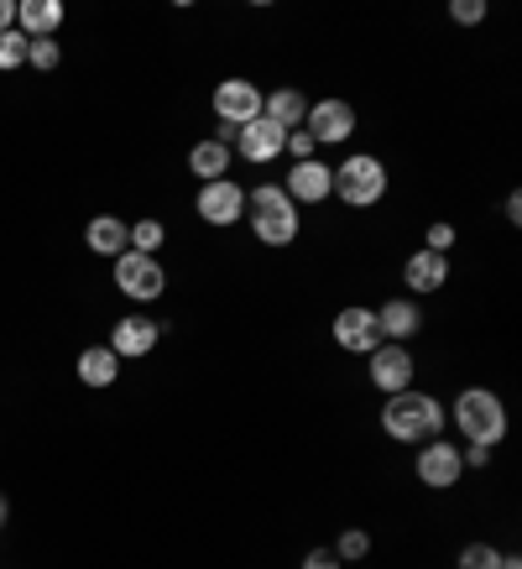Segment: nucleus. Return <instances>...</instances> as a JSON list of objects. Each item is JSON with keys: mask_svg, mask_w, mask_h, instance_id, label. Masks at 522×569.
<instances>
[{"mask_svg": "<svg viewBox=\"0 0 522 569\" xmlns=\"http://www.w3.org/2000/svg\"><path fill=\"white\" fill-rule=\"evenodd\" d=\"M235 147H241L245 162H278V157L288 152V131H282V126H272L267 116H257L251 126H241Z\"/></svg>", "mask_w": 522, "mask_h": 569, "instance_id": "obj_14", "label": "nucleus"}, {"mask_svg": "<svg viewBox=\"0 0 522 569\" xmlns=\"http://www.w3.org/2000/svg\"><path fill=\"white\" fill-rule=\"evenodd\" d=\"M58 58H63V52H58V42H52V37H37L32 48H27V63H32L37 73H52V69H58Z\"/></svg>", "mask_w": 522, "mask_h": 569, "instance_id": "obj_25", "label": "nucleus"}, {"mask_svg": "<svg viewBox=\"0 0 522 569\" xmlns=\"http://www.w3.org/2000/svg\"><path fill=\"white\" fill-rule=\"evenodd\" d=\"M450 246H454V224H429V246L423 251H434V257H450Z\"/></svg>", "mask_w": 522, "mask_h": 569, "instance_id": "obj_28", "label": "nucleus"}, {"mask_svg": "<svg viewBox=\"0 0 522 569\" xmlns=\"http://www.w3.org/2000/svg\"><path fill=\"white\" fill-rule=\"evenodd\" d=\"M506 220H512V224L522 220V193H506Z\"/></svg>", "mask_w": 522, "mask_h": 569, "instance_id": "obj_33", "label": "nucleus"}, {"mask_svg": "<svg viewBox=\"0 0 522 569\" xmlns=\"http://www.w3.org/2000/svg\"><path fill=\"white\" fill-rule=\"evenodd\" d=\"M245 209H251V236L261 246H293L298 241V204L282 193V183H261V189L245 193Z\"/></svg>", "mask_w": 522, "mask_h": 569, "instance_id": "obj_2", "label": "nucleus"}, {"mask_svg": "<svg viewBox=\"0 0 522 569\" xmlns=\"http://www.w3.org/2000/svg\"><path fill=\"white\" fill-rule=\"evenodd\" d=\"M365 553H371V533H365V528H345L340 543H334V559H340V565H355Z\"/></svg>", "mask_w": 522, "mask_h": 569, "instance_id": "obj_23", "label": "nucleus"}, {"mask_svg": "<svg viewBox=\"0 0 522 569\" xmlns=\"http://www.w3.org/2000/svg\"><path fill=\"white\" fill-rule=\"evenodd\" d=\"M402 277H408V288H413V293H439V288H444V277H450V257L413 251L408 267H402Z\"/></svg>", "mask_w": 522, "mask_h": 569, "instance_id": "obj_18", "label": "nucleus"}, {"mask_svg": "<svg viewBox=\"0 0 522 569\" xmlns=\"http://www.w3.org/2000/svg\"><path fill=\"white\" fill-rule=\"evenodd\" d=\"M454 429L465 433L470 445H502L506 439V402L491 387H465L454 397Z\"/></svg>", "mask_w": 522, "mask_h": 569, "instance_id": "obj_3", "label": "nucleus"}, {"mask_svg": "<svg viewBox=\"0 0 522 569\" xmlns=\"http://www.w3.org/2000/svg\"><path fill=\"white\" fill-rule=\"evenodd\" d=\"M241 214H245V189L241 183L220 178V183H204V189H199V220L204 224L225 230V224H241Z\"/></svg>", "mask_w": 522, "mask_h": 569, "instance_id": "obj_12", "label": "nucleus"}, {"mask_svg": "<svg viewBox=\"0 0 522 569\" xmlns=\"http://www.w3.org/2000/svg\"><path fill=\"white\" fill-rule=\"evenodd\" d=\"M162 241H168V230H162L157 220L131 224V251H141V257H157V251H162Z\"/></svg>", "mask_w": 522, "mask_h": 569, "instance_id": "obj_24", "label": "nucleus"}, {"mask_svg": "<svg viewBox=\"0 0 522 569\" xmlns=\"http://www.w3.org/2000/svg\"><path fill=\"white\" fill-rule=\"evenodd\" d=\"M450 17L460 21V27H475V21H486V6H481V0H450Z\"/></svg>", "mask_w": 522, "mask_h": 569, "instance_id": "obj_27", "label": "nucleus"}, {"mask_svg": "<svg viewBox=\"0 0 522 569\" xmlns=\"http://www.w3.org/2000/svg\"><path fill=\"white\" fill-rule=\"evenodd\" d=\"M460 569H502V553L491 549V543H470V549L460 553Z\"/></svg>", "mask_w": 522, "mask_h": 569, "instance_id": "obj_26", "label": "nucleus"}, {"mask_svg": "<svg viewBox=\"0 0 522 569\" xmlns=\"http://www.w3.org/2000/svg\"><path fill=\"white\" fill-rule=\"evenodd\" d=\"M502 569H522V559L518 553H502Z\"/></svg>", "mask_w": 522, "mask_h": 569, "instance_id": "obj_34", "label": "nucleus"}, {"mask_svg": "<svg viewBox=\"0 0 522 569\" xmlns=\"http://www.w3.org/2000/svg\"><path fill=\"white\" fill-rule=\"evenodd\" d=\"M313 152H319V147H313L309 131H288V157H293V162H309Z\"/></svg>", "mask_w": 522, "mask_h": 569, "instance_id": "obj_29", "label": "nucleus"}, {"mask_svg": "<svg viewBox=\"0 0 522 569\" xmlns=\"http://www.w3.org/2000/svg\"><path fill=\"white\" fill-rule=\"evenodd\" d=\"M413 470L429 491H450V486H460V476H465V460H460V449H454L450 439H429V445L418 449Z\"/></svg>", "mask_w": 522, "mask_h": 569, "instance_id": "obj_7", "label": "nucleus"}, {"mask_svg": "<svg viewBox=\"0 0 522 569\" xmlns=\"http://www.w3.org/2000/svg\"><path fill=\"white\" fill-rule=\"evenodd\" d=\"M282 193L293 199V204H324L334 193V168L330 162H319V157H309V162H293L288 168V183H282Z\"/></svg>", "mask_w": 522, "mask_h": 569, "instance_id": "obj_11", "label": "nucleus"}, {"mask_svg": "<svg viewBox=\"0 0 522 569\" xmlns=\"http://www.w3.org/2000/svg\"><path fill=\"white\" fill-rule=\"evenodd\" d=\"M27 37L11 27V32H0V73H17V69H27Z\"/></svg>", "mask_w": 522, "mask_h": 569, "instance_id": "obj_22", "label": "nucleus"}, {"mask_svg": "<svg viewBox=\"0 0 522 569\" xmlns=\"http://www.w3.org/2000/svg\"><path fill=\"white\" fill-rule=\"evenodd\" d=\"M84 241L94 257H126V251H131V224L116 220V214H94L84 230Z\"/></svg>", "mask_w": 522, "mask_h": 569, "instance_id": "obj_16", "label": "nucleus"}, {"mask_svg": "<svg viewBox=\"0 0 522 569\" xmlns=\"http://www.w3.org/2000/svg\"><path fill=\"white\" fill-rule=\"evenodd\" d=\"M116 377H121V356L110 346H89L79 356V381L84 387H116Z\"/></svg>", "mask_w": 522, "mask_h": 569, "instance_id": "obj_21", "label": "nucleus"}, {"mask_svg": "<svg viewBox=\"0 0 522 569\" xmlns=\"http://www.w3.org/2000/svg\"><path fill=\"white\" fill-rule=\"evenodd\" d=\"M17 27V0H0V32H11Z\"/></svg>", "mask_w": 522, "mask_h": 569, "instance_id": "obj_32", "label": "nucleus"}, {"mask_svg": "<svg viewBox=\"0 0 522 569\" xmlns=\"http://www.w3.org/2000/svg\"><path fill=\"white\" fill-rule=\"evenodd\" d=\"M382 429L392 433L398 445H429V439L444 433V402H439L434 392L408 387V392L382 402Z\"/></svg>", "mask_w": 522, "mask_h": 569, "instance_id": "obj_1", "label": "nucleus"}, {"mask_svg": "<svg viewBox=\"0 0 522 569\" xmlns=\"http://www.w3.org/2000/svg\"><path fill=\"white\" fill-rule=\"evenodd\" d=\"M116 288H121L131 303H152V298H162V288H168V272H162L157 257L126 251V257H116Z\"/></svg>", "mask_w": 522, "mask_h": 569, "instance_id": "obj_5", "label": "nucleus"}, {"mask_svg": "<svg viewBox=\"0 0 522 569\" xmlns=\"http://www.w3.org/2000/svg\"><path fill=\"white\" fill-rule=\"evenodd\" d=\"M460 460H465V466H475V470L491 466V445H470L465 455H460Z\"/></svg>", "mask_w": 522, "mask_h": 569, "instance_id": "obj_31", "label": "nucleus"}, {"mask_svg": "<svg viewBox=\"0 0 522 569\" xmlns=\"http://www.w3.org/2000/svg\"><path fill=\"white\" fill-rule=\"evenodd\" d=\"M377 325H382V340L408 346L418 329H423V313H418V303H408V298H392V303H382V309H377Z\"/></svg>", "mask_w": 522, "mask_h": 569, "instance_id": "obj_17", "label": "nucleus"}, {"mask_svg": "<svg viewBox=\"0 0 522 569\" xmlns=\"http://www.w3.org/2000/svg\"><path fill=\"white\" fill-rule=\"evenodd\" d=\"M334 199L350 209H371L387 199V168L371 152H355L334 168Z\"/></svg>", "mask_w": 522, "mask_h": 569, "instance_id": "obj_4", "label": "nucleus"}, {"mask_svg": "<svg viewBox=\"0 0 522 569\" xmlns=\"http://www.w3.org/2000/svg\"><path fill=\"white\" fill-rule=\"evenodd\" d=\"M303 569H340V559H334V549H309L303 553Z\"/></svg>", "mask_w": 522, "mask_h": 569, "instance_id": "obj_30", "label": "nucleus"}, {"mask_svg": "<svg viewBox=\"0 0 522 569\" xmlns=\"http://www.w3.org/2000/svg\"><path fill=\"white\" fill-rule=\"evenodd\" d=\"M334 346L350 350V356H371V350L382 346V325H377V309H361V303H350V309L334 313Z\"/></svg>", "mask_w": 522, "mask_h": 569, "instance_id": "obj_8", "label": "nucleus"}, {"mask_svg": "<svg viewBox=\"0 0 522 569\" xmlns=\"http://www.w3.org/2000/svg\"><path fill=\"white\" fill-rule=\"evenodd\" d=\"M58 27H63V0H21L17 6V32L27 37V42L52 37Z\"/></svg>", "mask_w": 522, "mask_h": 569, "instance_id": "obj_15", "label": "nucleus"}, {"mask_svg": "<svg viewBox=\"0 0 522 569\" xmlns=\"http://www.w3.org/2000/svg\"><path fill=\"white\" fill-rule=\"evenodd\" d=\"M230 162H235L230 147H220V141H199V147L189 152V173L199 178V183H220V178H230Z\"/></svg>", "mask_w": 522, "mask_h": 569, "instance_id": "obj_20", "label": "nucleus"}, {"mask_svg": "<svg viewBox=\"0 0 522 569\" xmlns=\"http://www.w3.org/2000/svg\"><path fill=\"white\" fill-rule=\"evenodd\" d=\"M365 371H371V387L382 397H398L413 387V356H408V346H392V340H382L365 356Z\"/></svg>", "mask_w": 522, "mask_h": 569, "instance_id": "obj_6", "label": "nucleus"}, {"mask_svg": "<svg viewBox=\"0 0 522 569\" xmlns=\"http://www.w3.org/2000/svg\"><path fill=\"white\" fill-rule=\"evenodd\" d=\"M261 116H267L272 126H282V131H303V121H309V100H303L298 89H278V94L261 100Z\"/></svg>", "mask_w": 522, "mask_h": 569, "instance_id": "obj_19", "label": "nucleus"}, {"mask_svg": "<svg viewBox=\"0 0 522 569\" xmlns=\"http://www.w3.org/2000/svg\"><path fill=\"white\" fill-rule=\"evenodd\" d=\"M157 319H147V313H121L116 319V329H110V350L121 356V361H137V356H152L157 350Z\"/></svg>", "mask_w": 522, "mask_h": 569, "instance_id": "obj_13", "label": "nucleus"}, {"mask_svg": "<svg viewBox=\"0 0 522 569\" xmlns=\"http://www.w3.org/2000/svg\"><path fill=\"white\" fill-rule=\"evenodd\" d=\"M261 100H267V94H261L251 79H225V84L214 89V116H220V126H235V131H241V126H251L261 116Z\"/></svg>", "mask_w": 522, "mask_h": 569, "instance_id": "obj_10", "label": "nucleus"}, {"mask_svg": "<svg viewBox=\"0 0 522 569\" xmlns=\"http://www.w3.org/2000/svg\"><path fill=\"white\" fill-rule=\"evenodd\" d=\"M303 131L313 137V147H340V141L355 137V110L345 100H319V104H309Z\"/></svg>", "mask_w": 522, "mask_h": 569, "instance_id": "obj_9", "label": "nucleus"}, {"mask_svg": "<svg viewBox=\"0 0 522 569\" xmlns=\"http://www.w3.org/2000/svg\"><path fill=\"white\" fill-rule=\"evenodd\" d=\"M6 512H11V507H6V497H0V528H6Z\"/></svg>", "mask_w": 522, "mask_h": 569, "instance_id": "obj_35", "label": "nucleus"}]
</instances>
